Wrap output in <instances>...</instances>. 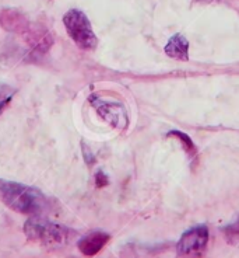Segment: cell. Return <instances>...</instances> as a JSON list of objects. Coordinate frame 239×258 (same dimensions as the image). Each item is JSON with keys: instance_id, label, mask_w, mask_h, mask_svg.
<instances>
[{"instance_id": "8992f818", "label": "cell", "mask_w": 239, "mask_h": 258, "mask_svg": "<svg viewBox=\"0 0 239 258\" xmlns=\"http://www.w3.org/2000/svg\"><path fill=\"white\" fill-rule=\"evenodd\" d=\"M23 38L30 46L33 53L44 55L49 51L53 45V38L48 28L42 24H31L28 31L23 35Z\"/></svg>"}, {"instance_id": "8fae6325", "label": "cell", "mask_w": 239, "mask_h": 258, "mask_svg": "<svg viewBox=\"0 0 239 258\" xmlns=\"http://www.w3.org/2000/svg\"><path fill=\"white\" fill-rule=\"evenodd\" d=\"M14 94H16V89L7 84H0V114L6 110L9 104L12 103Z\"/></svg>"}, {"instance_id": "6da1fadb", "label": "cell", "mask_w": 239, "mask_h": 258, "mask_svg": "<svg viewBox=\"0 0 239 258\" xmlns=\"http://www.w3.org/2000/svg\"><path fill=\"white\" fill-rule=\"evenodd\" d=\"M0 201L12 211L28 216H45L52 202L38 188L0 178Z\"/></svg>"}, {"instance_id": "52a82bcc", "label": "cell", "mask_w": 239, "mask_h": 258, "mask_svg": "<svg viewBox=\"0 0 239 258\" xmlns=\"http://www.w3.org/2000/svg\"><path fill=\"white\" fill-rule=\"evenodd\" d=\"M31 21L24 14L16 9H2L0 10V27L7 32L17 35H24L31 27Z\"/></svg>"}, {"instance_id": "277c9868", "label": "cell", "mask_w": 239, "mask_h": 258, "mask_svg": "<svg viewBox=\"0 0 239 258\" xmlns=\"http://www.w3.org/2000/svg\"><path fill=\"white\" fill-rule=\"evenodd\" d=\"M88 101L98 116L106 123H109L112 128L125 131L129 126V114H128L126 107L121 101L108 100L99 94H91Z\"/></svg>"}, {"instance_id": "7c38bea8", "label": "cell", "mask_w": 239, "mask_h": 258, "mask_svg": "<svg viewBox=\"0 0 239 258\" xmlns=\"http://www.w3.org/2000/svg\"><path fill=\"white\" fill-rule=\"evenodd\" d=\"M222 232H224V237L229 244H239V219L232 225L226 226Z\"/></svg>"}, {"instance_id": "4fadbf2b", "label": "cell", "mask_w": 239, "mask_h": 258, "mask_svg": "<svg viewBox=\"0 0 239 258\" xmlns=\"http://www.w3.org/2000/svg\"><path fill=\"white\" fill-rule=\"evenodd\" d=\"M108 177L103 174L102 171H99V173H97V175H95V184H97L98 188H102L105 187V185H108Z\"/></svg>"}, {"instance_id": "ba28073f", "label": "cell", "mask_w": 239, "mask_h": 258, "mask_svg": "<svg viewBox=\"0 0 239 258\" xmlns=\"http://www.w3.org/2000/svg\"><path fill=\"white\" fill-rule=\"evenodd\" d=\"M110 236L103 232H92L78 241V250L85 257H94L109 241Z\"/></svg>"}, {"instance_id": "30bf717a", "label": "cell", "mask_w": 239, "mask_h": 258, "mask_svg": "<svg viewBox=\"0 0 239 258\" xmlns=\"http://www.w3.org/2000/svg\"><path fill=\"white\" fill-rule=\"evenodd\" d=\"M169 138H175V139H178L181 145L185 149V152H186V155L189 157H196L197 155V149H196V145L192 141V138L189 135H186L185 132H182V131H169L168 132Z\"/></svg>"}, {"instance_id": "7a4b0ae2", "label": "cell", "mask_w": 239, "mask_h": 258, "mask_svg": "<svg viewBox=\"0 0 239 258\" xmlns=\"http://www.w3.org/2000/svg\"><path fill=\"white\" fill-rule=\"evenodd\" d=\"M24 234L33 243L46 247L67 244L74 232L63 225L49 220L46 216H31L24 223Z\"/></svg>"}, {"instance_id": "9c48e42d", "label": "cell", "mask_w": 239, "mask_h": 258, "mask_svg": "<svg viewBox=\"0 0 239 258\" xmlns=\"http://www.w3.org/2000/svg\"><path fill=\"white\" fill-rule=\"evenodd\" d=\"M165 53L169 58L188 62L189 60V41L182 34H175L172 38H169L168 44L164 48Z\"/></svg>"}, {"instance_id": "3957f363", "label": "cell", "mask_w": 239, "mask_h": 258, "mask_svg": "<svg viewBox=\"0 0 239 258\" xmlns=\"http://www.w3.org/2000/svg\"><path fill=\"white\" fill-rule=\"evenodd\" d=\"M63 24L73 42L84 51H94L98 45V38L91 27L88 17L81 10L71 9L63 16Z\"/></svg>"}, {"instance_id": "5b68a950", "label": "cell", "mask_w": 239, "mask_h": 258, "mask_svg": "<svg viewBox=\"0 0 239 258\" xmlns=\"http://www.w3.org/2000/svg\"><path fill=\"white\" fill-rule=\"evenodd\" d=\"M208 243V229L206 226H197L183 233L181 240L178 241V254L181 255H196L204 251Z\"/></svg>"}, {"instance_id": "5bb4252c", "label": "cell", "mask_w": 239, "mask_h": 258, "mask_svg": "<svg viewBox=\"0 0 239 258\" xmlns=\"http://www.w3.org/2000/svg\"><path fill=\"white\" fill-rule=\"evenodd\" d=\"M81 148H83V155H84L85 161H87L88 164H91V163L94 161V156H92V153H91L90 148H87V145H85V143H81Z\"/></svg>"}]
</instances>
